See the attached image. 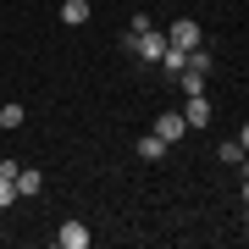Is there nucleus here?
I'll use <instances>...</instances> for the list:
<instances>
[{
  "mask_svg": "<svg viewBox=\"0 0 249 249\" xmlns=\"http://www.w3.org/2000/svg\"><path fill=\"white\" fill-rule=\"evenodd\" d=\"M127 50H133L139 61H160V55H166V34H160V28H144V34H127Z\"/></svg>",
  "mask_w": 249,
  "mask_h": 249,
  "instance_id": "obj_1",
  "label": "nucleus"
},
{
  "mask_svg": "<svg viewBox=\"0 0 249 249\" xmlns=\"http://www.w3.org/2000/svg\"><path fill=\"white\" fill-rule=\"evenodd\" d=\"M166 45H172V50H199V45H205V34H199V22H194V17H178V22L166 28Z\"/></svg>",
  "mask_w": 249,
  "mask_h": 249,
  "instance_id": "obj_2",
  "label": "nucleus"
},
{
  "mask_svg": "<svg viewBox=\"0 0 249 249\" xmlns=\"http://www.w3.org/2000/svg\"><path fill=\"white\" fill-rule=\"evenodd\" d=\"M155 133L166 139V144H178V139L188 133V122H183V111H160V116H155Z\"/></svg>",
  "mask_w": 249,
  "mask_h": 249,
  "instance_id": "obj_3",
  "label": "nucleus"
},
{
  "mask_svg": "<svg viewBox=\"0 0 249 249\" xmlns=\"http://www.w3.org/2000/svg\"><path fill=\"white\" fill-rule=\"evenodd\" d=\"M55 244H61V249H89V227H83V222H61V227H55Z\"/></svg>",
  "mask_w": 249,
  "mask_h": 249,
  "instance_id": "obj_4",
  "label": "nucleus"
},
{
  "mask_svg": "<svg viewBox=\"0 0 249 249\" xmlns=\"http://www.w3.org/2000/svg\"><path fill=\"white\" fill-rule=\"evenodd\" d=\"M183 122H188V127H205V122H211V100H205V94H188Z\"/></svg>",
  "mask_w": 249,
  "mask_h": 249,
  "instance_id": "obj_5",
  "label": "nucleus"
},
{
  "mask_svg": "<svg viewBox=\"0 0 249 249\" xmlns=\"http://www.w3.org/2000/svg\"><path fill=\"white\" fill-rule=\"evenodd\" d=\"M17 194H45V172H39V166H22L17 172Z\"/></svg>",
  "mask_w": 249,
  "mask_h": 249,
  "instance_id": "obj_6",
  "label": "nucleus"
},
{
  "mask_svg": "<svg viewBox=\"0 0 249 249\" xmlns=\"http://www.w3.org/2000/svg\"><path fill=\"white\" fill-rule=\"evenodd\" d=\"M160 155H166V139H160L155 127H150V133L139 139V160H160Z\"/></svg>",
  "mask_w": 249,
  "mask_h": 249,
  "instance_id": "obj_7",
  "label": "nucleus"
},
{
  "mask_svg": "<svg viewBox=\"0 0 249 249\" xmlns=\"http://www.w3.org/2000/svg\"><path fill=\"white\" fill-rule=\"evenodd\" d=\"M61 22H67V28L89 22V0H61Z\"/></svg>",
  "mask_w": 249,
  "mask_h": 249,
  "instance_id": "obj_8",
  "label": "nucleus"
},
{
  "mask_svg": "<svg viewBox=\"0 0 249 249\" xmlns=\"http://www.w3.org/2000/svg\"><path fill=\"white\" fill-rule=\"evenodd\" d=\"M22 122H28V111L17 100H0V127H22Z\"/></svg>",
  "mask_w": 249,
  "mask_h": 249,
  "instance_id": "obj_9",
  "label": "nucleus"
},
{
  "mask_svg": "<svg viewBox=\"0 0 249 249\" xmlns=\"http://www.w3.org/2000/svg\"><path fill=\"white\" fill-rule=\"evenodd\" d=\"M178 83H183V94H205V72H194V67H183Z\"/></svg>",
  "mask_w": 249,
  "mask_h": 249,
  "instance_id": "obj_10",
  "label": "nucleus"
},
{
  "mask_svg": "<svg viewBox=\"0 0 249 249\" xmlns=\"http://www.w3.org/2000/svg\"><path fill=\"white\" fill-rule=\"evenodd\" d=\"M160 67H166V72H172V78H178V72L188 67V50H172V45H166V55H160Z\"/></svg>",
  "mask_w": 249,
  "mask_h": 249,
  "instance_id": "obj_11",
  "label": "nucleus"
},
{
  "mask_svg": "<svg viewBox=\"0 0 249 249\" xmlns=\"http://www.w3.org/2000/svg\"><path fill=\"white\" fill-rule=\"evenodd\" d=\"M216 155H222V166H238V160H244V144L238 139H232V144H216Z\"/></svg>",
  "mask_w": 249,
  "mask_h": 249,
  "instance_id": "obj_12",
  "label": "nucleus"
},
{
  "mask_svg": "<svg viewBox=\"0 0 249 249\" xmlns=\"http://www.w3.org/2000/svg\"><path fill=\"white\" fill-rule=\"evenodd\" d=\"M11 205H17V183L0 178V211H11Z\"/></svg>",
  "mask_w": 249,
  "mask_h": 249,
  "instance_id": "obj_13",
  "label": "nucleus"
},
{
  "mask_svg": "<svg viewBox=\"0 0 249 249\" xmlns=\"http://www.w3.org/2000/svg\"><path fill=\"white\" fill-rule=\"evenodd\" d=\"M17 172H22V160H11V155H0V178H11V183H17Z\"/></svg>",
  "mask_w": 249,
  "mask_h": 249,
  "instance_id": "obj_14",
  "label": "nucleus"
},
{
  "mask_svg": "<svg viewBox=\"0 0 249 249\" xmlns=\"http://www.w3.org/2000/svg\"><path fill=\"white\" fill-rule=\"evenodd\" d=\"M238 144H244V150H249V122H244V133H238Z\"/></svg>",
  "mask_w": 249,
  "mask_h": 249,
  "instance_id": "obj_15",
  "label": "nucleus"
}]
</instances>
